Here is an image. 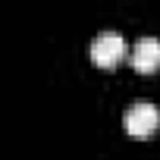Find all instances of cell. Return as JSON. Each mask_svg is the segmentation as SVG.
Listing matches in <instances>:
<instances>
[{"mask_svg":"<svg viewBox=\"0 0 160 160\" xmlns=\"http://www.w3.org/2000/svg\"><path fill=\"white\" fill-rule=\"evenodd\" d=\"M88 53H91V60H94L98 66L113 69V66H116V63L129 53V47H126V38H122L119 32H101V35L91 41Z\"/></svg>","mask_w":160,"mask_h":160,"instance_id":"1","label":"cell"},{"mask_svg":"<svg viewBox=\"0 0 160 160\" xmlns=\"http://www.w3.org/2000/svg\"><path fill=\"white\" fill-rule=\"evenodd\" d=\"M122 126H126V132H129L132 138H148V135H154L157 126H160V110H157L154 104H148V101H138V104H132V107L126 110Z\"/></svg>","mask_w":160,"mask_h":160,"instance_id":"2","label":"cell"},{"mask_svg":"<svg viewBox=\"0 0 160 160\" xmlns=\"http://www.w3.org/2000/svg\"><path fill=\"white\" fill-rule=\"evenodd\" d=\"M129 53H132V66H135L138 72H154V69H160V41H157L154 35L138 38Z\"/></svg>","mask_w":160,"mask_h":160,"instance_id":"3","label":"cell"}]
</instances>
